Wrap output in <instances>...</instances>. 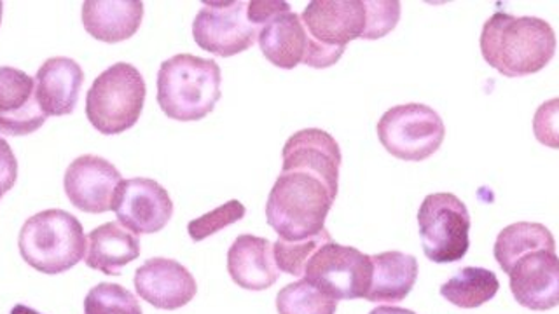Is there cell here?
<instances>
[{
	"label": "cell",
	"instance_id": "6da1fadb",
	"mask_svg": "<svg viewBox=\"0 0 559 314\" xmlns=\"http://www.w3.org/2000/svg\"><path fill=\"white\" fill-rule=\"evenodd\" d=\"M552 26L537 16H512L498 11L483 26L480 52L491 69L506 77L538 74L555 58Z\"/></svg>",
	"mask_w": 559,
	"mask_h": 314
},
{
	"label": "cell",
	"instance_id": "7a4b0ae2",
	"mask_svg": "<svg viewBox=\"0 0 559 314\" xmlns=\"http://www.w3.org/2000/svg\"><path fill=\"white\" fill-rule=\"evenodd\" d=\"M336 196L328 183L306 171H282L271 189L266 220L278 240L305 241L325 231Z\"/></svg>",
	"mask_w": 559,
	"mask_h": 314
},
{
	"label": "cell",
	"instance_id": "3957f363",
	"mask_svg": "<svg viewBox=\"0 0 559 314\" xmlns=\"http://www.w3.org/2000/svg\"><path fill=\"white\" fill-rule=\"evenodd\" d=\"M223 74L215 60L177 55L157 72V104L174 121H201L221 100Z\"/></svg>",
	"mask_w": 559,
	"mask_h": 314
},
{
	"label": "cell",
	"instance_id": "277c9868",
	"mask_svg": "<svg viewBox=\"0 0 559 314\" xmlns=\"http://www.w3.org/2000/svg\"><path fill=\"white\" fill-rule=\"evenodd\" d=\"M87 238L83 224L66 209H44L26 218L17 235L20 255L43 275H61L83 261Z\"/></svg>",
	"mask_w": 559,
	"mask_h": 314
},
{
	"label": "cell",
	"instance_id": "5b68a950",
	"mask_svg": "<svg viewBox=\"0 0 559 314\" xmlns=\"http://www.w3.org/2000/svg\"><path fill=\"white\" fill-rule=\"evenodd\" d=\"M147 86L136 67L119 61L93 81L86 95L87 121L102 135H121L144 110Z\"/></svg>",
	"mask_w": 559,
	"mask_h": 314
},
{
	"label": "cell",
	"instance_id": "8992f818",
	"mask_svg": "<svg viewBox=\"0 0 559 314\" xmlns=\"http://www.w3.org/2000/svg\"><path fill=\"white\" fill-rule=\"evenodd\" d=\"M376 131L386 153L409 162L425 161L433 156L445 136L441 116L424 104L392 107L381 116Z\"/></svg>",
	"mask_w": 559,
	"mask_h": 314
},
{
	"label": "cell",
	"instance_id": "52a82bcc",
	"mask_svg": "<svg viewBox=\"0 0 559 314\" xmlns=\"http://www.w3.org/2000/svg\"><path fill=\"white\" fill-rule=\"evenodd\" d=\"M418 227L425 257L433 264H451L467 255L471 215L465 203L451 192L425 197L418 209Z\"/></svg>",
	"mask_w": 559,
	"mask_h": 314
},
{
	"label": "cell",
	"instance_id": "ba28073f",
	"mask_svg": "<svg viewBox=\"0 0 559 314\" xmlns=\"http://www.w3.org/2000/svg\"><path fill=\"white\" fill-rule=\"evenodd\" d=\"M302 276L334 301L366 299L372 281V258L354 246L329 241L311 255Z\"/></svg>",
	"mask_w": 559,
	"mask_h": 314
},
{
	"label": "cell",
	"instance_id": "9c48e42d",
	"mask_svg": "<svg viewBox=\"0 0 559 314\" xmlns=\"http://www.w3.org/2000/svg\"><path fill=\"white\" fill-rule=\"evenodd\" d=\"M243 0L205 2L192 23V37L198 46L218 58H231L252 48L259 26L247 14Z\"/></svg>",
	"mask_w": 559,
	"mask_h": 314
},
{
	"label": "cell",
	"instance_id": "30bf717a",
	"mask_svg": "<svg viewBox=\"0 0 559 314\" xmlns=\"http://www.w3.org/2000/svg\"><path fill=\"white\" fill-rule=\"evenodd\" d=\"M112 212L133 234H154L174 217V201L156 180H122L114 196Z\"/></svg>",
	"mask_w": 559,
	"mask_h": 314
},
{
	"label": "cell",
	"instance_id": "8fae6325",
	"mask_svg": "<svg viewBox=\"0 0 559 314\" xmlns=\"http://www.w3.org/2000/svg\"><path fill=\"white\" fill-rule=\"evenodd\" d=\"M301 22L311 39L325 48L346 49L367 31L366 0H313L306 5Z\"/></svg>",
	"mask_w": 559,
	"mask_h": 314
},
{
	"label": "cell",
	"instance_id": "7c38bea8",
	"mask_svg": "<svg viewBox=\"0 0 559 314\" xmlns=\"http://www.w3.org/2000/svg\"><path fill=\"white\" fill-rule=\"evenodd\" d=\"M121 182L118 168L104 157L93 154H84L70 162L63 177L67 197L84 214L110 212Z\"/></svg>",
	"mask_w": 559,
	"mask_h": 314
},
{
	"label": "cell",
	"instance_id": "4fadbf2b",
	"mask_svg": "<svg viewBox=\"0 0 559 314\" xmlns=\"http://www.w3.org/2000/svg\"><path fill=\"white\" fill-rule=\"evenodd\" d=\"M515 302L526 310L549 311L559 305V257L552 250L526 253L509 270Z\"/></svg>",
	"mask_w": 559,
	"mask_h": 314
},
{
	"label": "cell",
	"instance_id": "5bb4252c",
	"mask_svg": "<svg viewBox=\"0 0 559 314\" xmlns=\"http://www.w3.org/2000/svg\"><path fill=\"white\" fill-rule=\"evenodd\" d=\"M136 293L157 310L175 311L197 297L194 276L174 258L154 257L136 269Z\"/></svg>",
	"mask_w": 559,
	"mask_h": 314
},
{
	"label": "cell",
	"instance_id": "9a60e30c",
	"mask_svg": "<svg viewBox=\"0 0 559 314\" xmlns=\"http://www.w3.org/2000/svg\"><path fill=\"white\" fill-rule=\"evenodd\" d=\"M282 171H306L328 183L332 194L340 191V144L319 128L297 131L284 145Z\"/></svg>",
	"mask_w": 559,
	"mask_h": 314
},
{
	"label": "cell",
	"instance_id": "2e32d148",
	"mask_svg": "<svg viewBox=\"0 0 559 314\" xmlns=\"http://www.w3.org/2000/svg\"><path fill=\"white\" fill-rule=\"evenodd\" d=\"M44 122L35 77L14 67H0V135H32Z\"/></svg>",
	"mask_w": 559,
	"mask_h": 314
},
{
	"label": "cell",
	"instance_id": "e0dca14e",
	"mask_svg": "<svg viewBox=\"0 0 559 314\" xmlns=\"http://www.w3.org/2000/svg\"><path fill=\"white\" fill-rule=\"evenodd\" d=\"M83 83V69L72 58L55 57L44 61L35 75V89L46 118H61L74 112Z\"/></svg>",
	"mask_w": 559,
	"mask_h": 314
},
{
	"label": "cell",
	"instance_id": "ac0fdd59",
	"mask_svg": "<svg viewBox=\"0 0 559 314\" xmlns=\"http://www.w3.org/2000/svg\"><path fill=\"white\" fill-rule=\"evenodd\" d=\"M227 273L238 287L250 292L273 287L280 276L273 243L259 235H238L227 252Z\"/></svg>",
	"mask_w": 559,
	"mask_h": 314
},
{
	"label": "cell",
	"instance_id": "d6986e66",
	"mask_svg": "<svg viewBox=\"0 0 559 314\" xmlns=\"http://www.w3.org/2000/svg\"><path fill=\"white\" fill-rule=\"evenodd\" d=\"M144 20L140 0H86L83 25L93 39L107 44L128 40L139 32Z\"/></svg>",
	"mask_w": 559,
	"mask_h": 314
},
{
	"label": "cell",
	"instance_id": "ffe728a7",
	"mask_svg": "<svg viewBox=\"0 0 559 314\" xmlns=\"http://www.w3.org/2000/svg\"><path fill=\"white\" fill-rule=\"evenodd\" d=\"M258 40L264 58L278 69H296L305 60L308 49V32L301 16L290 9L264 23Z\"/></svg>",
	"mask_w": 559,
	"mask_h": 314
},
{
	"label": "cell",
	"instance_id": "44dd1931",
	"mask_svg": "<svg viewBox=\"0 0 559 314\" xmlns=\"http://www.w3.org/2000/svg\"><path fill=\"white\" fill-rule=\"evenodd\" d=\"M140 257L139 235L119 222H107L87 234L86 266L107 276H118L122 267Z\"/></svg>",
	"mask_w": 559,
	"mask_h": 314
},
{
	"label": "cell",
	"instance_id": "7402d4cb",
	"mask_svg": "<svg viewBox=\"0 0 559 314\" xmlns=\"http://www.w3.org/2000/svg\"><path fill=\"white\" fill-rule=\"evenodd\" d=\"M372 281L367 301L401 302L409 295L418 279V261L409 253L383 252L371 255Z\"/></svg>",
	"mask_w": 559,
	"mask_h": 314
},
{
	"label": "cell",
	"instance_id": "603a6c76",
	"mask_svg": "<svg viewBox=\"0 0 559 314\" xmlns=\"http://www.w3.org/2000/svg\"><path fill=\"white\" fill-rule=\"evenodd\" d=\"M538 250H552L556 252V241L552 232L546 226L537 222H518L507 226L497 235L495 241V258L503 273L509 270L515 262L524 257L526 253L538 252Z\"/></svg>",
	"mask_w": 559,
	"mask_h": 314
},
{
	"label": "cell",
	"instance_id": "cb8c5ba5",
	"mask_svg": "<svg viewBox=\"0 0 559 314\" xmlns=\"http://www.w3.org/2000/svg\"><path fill=\"white\" fill-rule=\"evenodd\" d=\"M500 290V281L493 270L485 267H463L441 287L445 301L462 307L476 310L491 301Z\"/></svg>",
	"mask_w": 559,
	"mask_h": 314
},
{
	"label": "cell",
	"instance_id": "d4e9b609",
	"mask_svg": "<svg viewBox=\"0 0 559 314\" xmlns=\"http://www.w3.org/2000/svg\"><path fill=\"white\" fill-rule=\"evenodd\" d=\"M276 311L278 314H336L337 301L320 292L306 279H299L280 290Z\"/></svg>",
	"mask_w": 559,
	"mask_h": 314
},
{
	"label": "cell",
	"instance_id": "484cf974",
	"mask_svg": "<svg viewBox=\"0 0 559 314\" xmlns=\"http://www.w3.org/2000/svg\"><path fill=\"white\" fill-rule=\"evenodd\" d=\"M84 314H144L136 297L118 283H98L84 299Z\"/></svg>",
	"mask_w": 559,
	"mask_h": 314
},
{
	"label": "cell",
	"instance_id": "4316f807",
	"mask_svg": "<svg viewBox=\"0 0 559 314\" xmlns=\"http://www.w3.org/2000/svg\"><path fill=\"white\" fill-rule=\"evenodd\" d=\"M332 241L331 234L328 229L322 234L314 235L310 240L305 241H284L278 240L273 243V255H275L276 267L280 270H284L290 276H302L305 275L306 264L310 261L317 250L322 244Z\"/></svg>",
	"mask_w": 559,
	"mask_h": 314
},
{
	"label": "cell",
	"instance_id": "83f0119b",
	"mask_svg": "<svg viewBox=\"0 0 559 314\" xmlns=\"http://www.w3.org/2000/svg\"><path fill=\"white\" fill-rule=\"evenodd\" d=\"M245 214H247V209H245L240 201H227V203L218 206V208L212 209L209 214L201 215V217L191 220V222L188 224L189 235H191L192 241L200 243V241L206 240L210 235L223 231L226 227L240 222Z\"/></svg>",
	"mask_w": 559,
	"mask_h": 314
},
{
	"label": "cell",
	"instance_id": "f1b7e54d",
	"mask_svg": "<svg viewBox=\"0 0 559 314\" xmlns=\"http://www.w3.org/2000/svg\"><path fill=\"white\" fill-rule=\"evenodd\" d=\"M367 31L364 40L383 39L395 31L401 20V2L397 0H366Z\"/></svg>",
	"mask_w": 559,
	"mask_h": 314
},
{
	"label": "cell",
	"instance_id": "f546056e",
	"mask_svg": "<svg viewBox=\"0 0 559 314\" xmlns=\"http://www.w3.org/2000/svg\"><path fill=\"white\" fill-rule=\"evenodd\" d=\"M533 135L546 147L559 150V98L544 101L533 116Z\"/></svg>",
	"mask_w": 559,
	"mask_h": 314
},
{
	"label": "cell",
	"instance_id": "4dcf8cb0",
	"mask_svg": "<svg viewBox=\"0 0 559 314\" xmlns=\"http://www.w3.org/2000/svg\"><path fill=\"white\" fill-rule=\"evenodd\" d=\"M17 180V159L8 140L0 136V200L14 188Z\"/></svg>",
	"mask_w": 559,
	"mask_h": 314
},
{
	"label": "cell",
	"instance_id": "1f68e13d",
	"mask_svg": "<svg viewBox=\"0 0 559 314\" xmlns=\"http://www.w3.org/2000/svg\"><path fill=\"white\" fill-rule=\"evenodd\" d=\"M290 5L287 2H278V0H253L247 4V14H249L250 22L253 25L261 28L264 23L270 22L271 17H275L276 14L288 11Z\"/></svg>",
	"mask_w": 559,
	"mask_h": 314
},
{
	"label": "cell",
	"instance_id": "d6a6232c",
	"mask_svg": "<svg viewBox=\"0 0 559 314\" xmlns=\"http://www.w3.org/2000/svg\"><path fill=\"white\" fill-rule=\"evenodd\" d=\"M369 314H416L415 311L404 310V307H397V305H378L376 310H372Z\"/></svg>",
	"mask_w": 559,
	"mask_h": 314
},
{
	"label": "cell",
	"instance_id": "836d02e7",
	"mask_svg": "<svg viewBox=\"0 0 559 314\" xmlns=\"http://www.w3.org/2000/svg\"><path fill=\"white\" fill-rule=\"evenodd\" d=\"M11 314H43L39 311L32 310L28 305L25 304H16L13 310H11Z\"/></svg>",
	"mask_w": 559,
	"mask_h": 314
},
{
	"label": "cell",
	"instance_id": "e575fe53",
	"mask_svg": "<svg viewBox=\"0 0 559 314\" xmlns=\"http://www.w3.org/2000/svg\"><path fill=\"white\" fill-rule=\"evenodd\" d=\"M2 14H4V4L0 2V23H2Z\"/></svg>",
	"mask_w": 559,
	"mask_h": 314
}]
</instances>
